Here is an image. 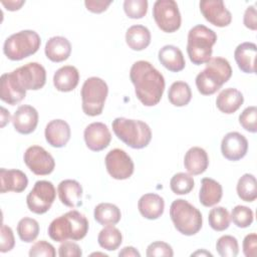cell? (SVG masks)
Returning a JSON list of instances; mask_svg holds the SVG:
<instances>
[{"label":"cell","mask_w":257,"mask_h":257,"mask_svg":"<svg viewBox=\"0 0 257 257\" xmlns=\"http://www.w3.org/2000/svg\"><path fill=\"white\" fill-rule=\"evenodd\" d=\"M130 78L138 99L144 105L154 106L160 102L165 90V78L152 63L136 61L131 67Z\"/></svg>","instance_id":"1"},{"label":"cell","mask_w":257,"mask_h":257,"mask_svg":"<svg viewBox=\"0 0 257 257\" xmlns=\"http://www.w3.org/2000/svg\"><path fill=\"white\" fill-rule=\"evenodd\" d=\"M86 217L76 210H71L55 218L48 226L49 237L56 242L67 240L78 241L83 239L88 232Z\"/></svg>","instance_id":"2"},{"label":"cell","mask_w":257,"mask_h":257,"mask_svg":"<svg viewBox=\"0 0 257 257\" xmlns=\"http://www.w3.org/2000/svg\"><path fill=\"white\" fill-rule=\"evenodd\" d=\"M232 76V67L223 57H212L203 71L196 76V86L203 95L217 92Z\"/></svg>","instance_id":"3"},{"label":"cell","mask_w":257,"mask_h":257,"mask_svg":"<svg viewBox=\"0 0 257 257\" xmlns=\"http://www.w3.org/2000/svg\"><path fill=\"white\" fill-rule=\"evenodd\" d=\"M217 41V34L207 26L198 24L188 33L187 53L193 64L201 65L212 58L213 45Z\"/></svg>","instance_id":"4"},{"label":"cell","mask_w":257,"mask_h":257,"mask_svg":"<svg viewBox=\"0 0 257 257\" xmlns=\"http://www.w3.org/2000/svg\"><path fill=\"white\" fill-rule=\"evenodd\" d=\"M111 125L114 135L133 149H144L152 140L151 127L143 120L116 117Z\"/></svg>","instance_id":"5"},{"label":"cell","mask_w":257,"mask_h":257,"mask_svg":"<svg viewBox=\"0 0 257 257\" xmlns=\"http://www.w3.org/2000/svg\"><path fill=\"white\" fill-rule=\"evenodd\" d=\"M170 217L175 228L183 235L193 236L202 228L201 212L186 200L177 199L171 204Z\"/></svg>","instance_id":"6"},{"label":"cell","mask_w":257,"mask_h":257,"mask_svg":"<svg viewBox=\"0 0 257 257\" xmlns=\"http://www.w3.org/2000/svg\"><path fill=\"white\" fill-rule=\"evenodd\" d=\"M40 36L33 30H22L10 35L4 42L3 52L10 60H21L38 51Z\"/></svg>","instance_id":"7"},{"label":"cell","mask_w":257,"mask_h":257,"mask_svg":"<svg viewBox=\"0 0 257 257\" xmlns=\"http://www.w3.org/2000/svg\"><path fill=\"white\" fill-rule=\"evenodd\" d=\"M107 93L108 86L103 79L96 76L87 78L80 91L83 112L89 116L99 115L102 112Z\"/></svg>","instance_id":"8"},{"label":"cell","mask_w":257,"mask_h":257,"mask_svg":"<svg viewBox=\"0 0 257 257\" xmlns=\"http://www.w3.org/2000/svg\"><path fill=\"white\" fill-rule=\"evenodd\" d=\"M153 16L158 27L164 32L173 33L181 27V13L174 0H157L153 7Z\"/></svg>","instance_id":"9"},{"label":"cell","mask_w":257,"mask_h":257,"mask_svg":"<svg viewBox=\"0 0 257 257\" xmlns=\"http://www.w3.org/2000/svg\"><path fill=\"white\" fill-rule=\"evenodd\" d=\"M56 197L53 184L49 181H37L26 197L28 209L34 214H44L52 206Z\"/></svg>","instance_id":"10"},{"label":"cell","mask_w":257,"mask_h":257,"mask_svg":"<svg viewBox=\"0 0 257 257\" xmlns=\"http://www.w3.org/2000/svg\"><path fill=\"white\" fill-rule=\"evenodd\" d=\"M28 169L37 176H46L53 172L55 161L53 157L40 146L29 147L23 156Z\"/></svg>","instance_id":"11"},{"label":"cell","mask_w":257,"mask_h":257,"mask_svg":"<svg viewBox=\"0 0 257 257\" xmlns=\"http://www.w3.org/2000/svg\"><path fill=\"white\" fill-rule=\"evenodd\" d=\"M104 163L107 173L115 180H126L134 174V162L123 150L109 151L105 156Z\"/></svg>","instance_id":"12"},{"label":"cell","mask_w":257,"mask_h":257,"mask_svg":"<svg viewBox=\"0 0 257 257\" xmlns=\"http://www.w3.org/2000/svg\"><path fill=\"white\" fill-rule=\"evenodd\" d=\"M13 72L25 90H38L46 82L45 68L38 62L26 63Z\"/></svg>","instance_id":"13"},{"label":"cell","mask_w":257,"mask_h":257,"mask_svg":"<svg viewBox=\"0 0 257 257\" xmlns=\"http://www.w3.org/2000/svg\"><path fill=\"white\" fill-rule=\"evenodd\" d=\"M200 10L204 18L217 27H226L232 21V14L222 0H203Z\"/></svg>","instance_id":"14"},{"label":"cell","mask_w":257,"mask_h":257,"mask_svg":"<svg viewBox=\"0 0 257 257\" xmlns=\"http://www.w3.org/2000/svg\"><path fill=\"white\" fill-rule=\"evenodd\" d=\"M86 147L93 152H100L108 147L111 134L106 124L96 121L88 124L83 133Z\"/></svg>","instance_id":"15"},{"label":"cell","mask_w":257,"mask_h":257,"mask_svg":"<svg viewBox=\"0 0 257 257\" xmlns=\"http://www.w3.org/2000/svg\"><path fill=\"white\" fill-rule=\"evenodd\" d=\"M248 151V141L240 133L231 132L225 135L221 143V152L229 161H239L244 158Z\"/></svg>","instance_id":"16"},{"label":"cell","mask_w":257,"mask_h":257,"mask_svg":"<svg viewBox=\"0 0 257 257\" xmlns=\"http://www.w3.org/2000/svg\"><path fill=\"white\" fill-rule=\"evenodd\" d=\"M26 90L22 87L14 72L4 73L0 78V98L11 105H15L24 99Z\"/></svg>","instance_id":"17"},{"label":"cell","mask_w":257,"mask_h":257,"mask_svg":"<svg viewBox=\"0 0 257 257\" xmlns=\"http://www.w3.org/2000/svg\"><path fill=\"white\" fill-rule=\"evenodd\" d=\"M38 111L31 105H20L12 116V123L15 131L22 135L33 133L38 124Z\"/></svg>","instance_id":"18"},{"label":"cell","mask_w":257,"mask_h":257,"mask_svg":"<svg viewBox=\"0 0 257 257\" xmlns=\"http://www.w3.org/2000/svg\"><path fill=\"white\" fill-rule=\"evenodd\" d=\"M46 142L54 148L64 147L70 140L71 131L69 124L63 119L50 120L45 127Z\"/></svg>","instance_id":"19"},{"label":"cell","mask_w":257,"mask_h":257,"mask_svg":"<svg viewBox=\"0 0 257 257\" xmlns=\"http://www.w3.org/2000/svg\"><path fill=\"white\" fill-rule=\"evenodd\" d=\"M60 202L69 208H76L82 205V187L75 180H63L57 187Z\"/></svg>","instance_id":"20"},{"label":"cell","mask_w":257,"mask_h":257,"mask_svg":"<svg viewBox=\"0 0 257 257\" xmlns=\"http://www.w3.org/2000/svg\"><path fill=\"white\" fill-rule=\"evenodd\" d=\"M0 181H1V193L6 192H23L28 185L27 176L20 170L12 169H0Z\"/></svg>","instance_id":"21"},{"label":"cell","mask_w":257,"mask_h":257,"mask_svg":"<svg viewBox=\"0 0 257 257\" xmlns=\"http://www.w3.org/2000/svg\"><path fill=\"white\" fill-rule=\"evenodd\" d=\"M138 208L143 217L149 220H156L160 218L164 213L165 201L158 194H145L140 198L138 202Z\"/></svg>","instance_id":"22"},{"label":"cell","mask_w":257,"mask_h":257,"mask_svg":"<svg viewBox=\"0 0 257 257\" xmlns=\"http://www.w3.org/2000/svg\"><path fill=\"white\" fill-rule=\"evenodd\" d=\"M257 46L253 42H243L234 51V58L239 69L245 73H255Z\"/></svg>","instance_id":"23"},{"label":"cell","mask_w":257,"mask_h":257,"mask_svg":"<svg viewBox=\"0 0 257 257\" xmlns=\"http://www.w3.org/2000/svg\"><path fill=\"white\" fill-rule=\"evenodd\" d=\"M184 166L191 176L203 174L209 166V158L206 151L200 147L189 149L184 158Z\"/></svg>","instance_id":"24"},{"label":"cell","mask_w":257,"mask_h":257,"mask_svg":"<svg viewBox=\"0 0 257 257\" xmlns=\"http://www.w3.org/2000/svg\"><path fill=\"white\" fill-rule=\"evenodd\" d=\"M161 64L172 72H179L186 66L185 57L181 49L175 45H165L158 53Z\"/></svg>","instance_id":"25"},{"label":"cell","mask_w":257,"mask_h":257,"mask_svg":"<svg viewBox=\"0 0 257 257\" xmlns=\"http://www.w3.org/2000/svg\"><path fill=\"white\" fill-rule=\"evenodd\" d=\"M45 55L53 62H62L66 60L71 53V44L63 36H53L45 44Z\"/></svg>","instance_id":"26"},{"label":"cell","mask_w":257,"mask_h":257,"mask_svg":"<svg viewBox=\"0 0 257 257\" xmlns=\"http://www.w3.org/2000/svg\"><path fill=\"white\" fill-rule=\"evenodd\" d=\"M79 81V72L75 66L64 65L57 69L53 75V84L58 91L73 90Z\"/></svg>","instance_id":"27"},{"label":"cell","mask_w":257,"mask_h":257,"mask_svg":"<svg viewBox=\"0 0 257 257\" xmlns=\"http://www.w3.org/2000/svg\"><path fill=\"white\" fill-rule=\"evenodd\" d=\"M244 102V96L236 88L228 87L223 89L216 98L217 108L226 114H231L237 111Z\"/></svg>","instance_id":"28"},{"label":"cell","mask_w":257,"mask_h":257,"mask_svg":"<svg viewBox=\"0 0 257 257\" xmlns=\"http://www.w3.org/2000/svg\"><path fill=\"white\" fill-rule=\"evenodd\" d=\"M223 196V189L220 183L211 178L201 180V189L199 193L200 203L205 207H212L218 204Z\"/></svg>","instance_id":"29"},{"label":"cell","mask_w":257,"mask_h":257,"mask_svg":"<svg viewBox=\"0 0 257 257\" xmlns=\"http://www.w3.org/2000/svg\"><path fill=\"white\" fill-rule=\"evenodd\" d=\"M151 39L150 30L140 24L131 26L125 33V42L127 46L135 51H141L147 48L151 43Z\"/></svg>","instance_id":"30"},{"label":"cell","mask_w":257,"mask_h":257,"mask_svg":"<svg viewBox=\"0 0 257 257\" xmlns=\"http://www.w3.org/2000/svg\"><path fill=\"white\" fill-rule=\"evenodd\" d=\"M93 216L98 224L108 226L117 224L121 218V213L118 207L111 203H100L95 206Z\"/></svg>","instance_id":"31"},{"label":"cell","mask_w":257,"mask_h":257,"mask_svg":"<svg viewBox=\"0 0 257 257\" xmlns=\"http://www.w3.org/2000/svg\"><path fill=\"white\" fill-rule=\"evenodd\" d=\"M169 101L175 106H185L192 98L190 85L185 81H175L168 91Z\"/></svg>","instance_id":"32"},{"label":"cell","mask_w":257,"mask_h":257,"mask_svg":"<svg viewBox=\"0 0 257 257\" xmlns=\"http://www.w3.org/2000/svg\"><path fill=\"white\" fill-rule=\"evenodd\" d=\"M97 242L101 248L107 251H114L120 246L122 235L116 227L108 225L100 230L97 236Z\"/></svg>","instance_id":"33"},{"label":"cell","mask_w":257,"mask_h":257,"mask_svg":"<svg viewBox=\"0 0 257 257\" xmlns=\"http://www.w3.org/2000/svg\"><path fill=\"white\" fill-rule=\"evenodd\" d=\"M238 197L245 202H253L257 198V182L252 174H244L237 183Z\"/></svg>","instance_id":"34"},{"label":"cell","mask_w":257,"mask_h":257,"mask_svg":"<svg viewBox=\"0 0 257 257\" xmlns=\"http://www.w3.org/2000/svg\"><path fill=\"white\" fill-rule=\"evenodd\" d=\"M17 234L21 241L30 243L39 234V224L35 219L24 217L17 224Z\"/></svg>","instance_id":"35"},{"label":"cell","mask_w":257,"mask_h":257,"mask_svg":"<svg viewBox=\"0 0 257 257\" xmlns=\"http://www.w3.org/2000/svg\"><path fill=\"white\" fill-rule=\"evenodd\" d=\"M210 227L218 232L228 229L230 226V214L224 207H215L211 209L208 217Z\"/></svg>","instance_id":"36"},{"label":"cell","mask_w":257,"mask_h":257,"mask_svg":"<svg viewBox=\"0 0 257 257\" xmlns=\"http://www.w3.org/2000/svg\"><path fill=\"white\" fill-rule=\"evenodd\" d=\"M195 182L193 177L186 173H177L172 177L170 181L171 190L177 195L189 194L193 190Z\"/></svg>","instance_id":"37"},{"label":"cell","mask_w":257,"mask_h":257,"mask_svg":"<svg viewBox=\"0 0 257 257\" xmlns=\"http://www.w3.org/2000/svg\"><path fill=\"white\" fill-rule=\"evenodd\" d=\"M216 250L222 257H236L239 252L238 241L231 235L221 236L217 240Z\"/></svg>","instance_id":"38"},{"label":"cell","mask_w":257,"mask_h":257,"mask_svg":"<svg viewBox=\"0 0 257 257\" xmlns=\"http://www.w3.org/2000/svg\"><path fill=\"white\" fill-rule=\"evenodd\" d=\"M230 218L237 227L247 228L252 224L254 215L253 211L250 208L242 205H237L232 209Z\"/></svg>","instance_id":"39"},{"label":"cell","mask_w":257,"mask_h":257,"mask_svg":"<svg viewBox=\"0 0 257 257\" xmlns=\"http://www.w3.org/2000/svg\"><path fill=\"white\" fill-rule=\"evenodd\" d=\"M123 10L127 17L132 19H141L148 12V1L125 0L123 2Z\"/></svg>","instance_id":"40"},{"label":"cell","mask_w":257,"mask_h":257,"mask_svg":"<svg viewBox=\"0 0 257 257\" xmlns=\"http://www.w3.org/2000/svg\"><path fill=\"white\" fill-rule=\"evenodd\" d=\"M239 122L245 131L255 134L257 132V107L254 105L246 107L239 115Z\"/></svg>","instance_id":"41"},{"label":"cell","mask_w":257,"mask_h":257,"mask_svg":"<svg viewBox=\"0 0 257 257\" xmlns=\"http://www.w3.org/2000/svg\"><path fill=\"white\" fill-rule=\"evenodd\" d=\"M146 255L148 257H172L174 256V251L171 245H169L168 243L163 241H156L148 246Z\"/></svg>","instance_id":"42"},{"label":"cell","mask_w":257,"mask_h":257,"mask_svg":"<svg viewBox=\"0 0 257 257\" xmlns=\"http://www.w3.org/2000/svg\"><path fill=\"white\" fill-rule=\"evenodd\" d=\"M55 255V248L45 240L37 241L31 246L29 250L30 257H54Z\"/></svg>","instance_id":"43"},{"label":"cell","mask_w":257,"mask_h":257,"mask_svg":"<svg viewBox=\"0 0 257 257\" xmlns=\"http://www.w3.org/2000/svg\"><path fill=\"white\" fill-rule=\"evenodd\" d=\"M1 242H0V251L2 253H6L11 251L15 245V238L12 229L5 225H1Z\"/></svg>","instance_id":"44"},{"label":"cell","mask_w":257,"mask_h":257,"mask_svg":"<svg viewBox=\"0 0 257 257\" xmlns=\"http://www.w3.org/2000/svg\"><path fill=\"white\" fill-rule=\"evenodd\" d=\"M58 255L60 257H80L82 251L78 244L71 241H64L58 248Z\"/></svg>","instance_id":"45"},{"label":"cell","mask_w":257,"mask_h":257,"mask_svg":"<svg viewBox=\"0 0 257 257\" xmlns=\"http://www.w3.org/2000/svg\"><path fill=\"white\" fill-rule=\"evenodd\" d=\"M243 253L246 257L257 256V235L250 233L245 236L243 240Z\"/></svg>","instance_id":"46"},{"label":"cell","mask_w":257,"mask_h":257,"mask_svg":"<svg viewBox=\"0 0 257 257\" xmlns=\"http://www.w3.org/2000/svg\"><path fill=\"white\" fill-rule=\"evenodd\" d=\"M243 23H244L245 27H247L251 30L257 29V12L253 5L247 7V9L245 10L244 17H243Z\"/></svg>","instance_id":"47"},{"label":"cell","mask_w":257,"mask_h":257,"mask_svg":"<svg viewBox=\"0 0 257 257\" xmlns=\"http://www.w3.org/2000/svg\"><path fill=\"white\" fill-rule=\"evenodd\" d=\"M110 4H111V1H101V0L84 1V5L86 9L92 13H101L105 11Z\"/></svg>","instance_id":"48"},{"label":"cell","mask_w":257,"mask_h":257,"mask_svg":"<svg viewBox=\"0 0 257 257\" xmlns=\"http://www.w3.org/2000/svg\"><path fill=\"white\" fill-rule=\"evenodd\" d=\"M1 3H2V5L5 6V8L7 10L16 11V10H19L22 7V5L25 4V1H23V0H20V1L10 0V1H1Z\"/></svg>","instance_id":"49"},{"label":"cell","mask_w":257,"mask_h":257,"mask_svg":"<svg viewBox=\"0 0 257 257\" xmlns=\"http://www.w3.org/2000/svg\"><path fill=\"white\" fill-rule=\"evenodd\" d=\"M118 256L119 257H140L141 254L135 247L126 246L119 251Z\"/></svg>","instance_id":"50"},{"label":"cell","mask_w":257,"mask_h":257,"mask_svg":"<svg viewBox=\"0 0 257 257\" xmlns=\"http://www.w3.org/2000/svg\"><path fill=\"white\" fill-rule=\"evenodd\" d=\"M1 126H5L7 122L10 121V113L8 110H6L3 106L1 107Z\"/></svg>","instance_id":"51"},{"label":"cell","mask_w":257,"mask_h":257,"mask_svg":"<svg viewBox=\"0 0 257 257\" xmlns=\"http://www.w3.org/2000/svg\"><path fill=\"white\" fill-rule=\"evenodd\" d=\"M198 255H205V256H213L210 252L208 251H205V250H199V251H196L195 253L192 254V256H198Z\"/></svg>","instance_id":"52"}]
</instances>
